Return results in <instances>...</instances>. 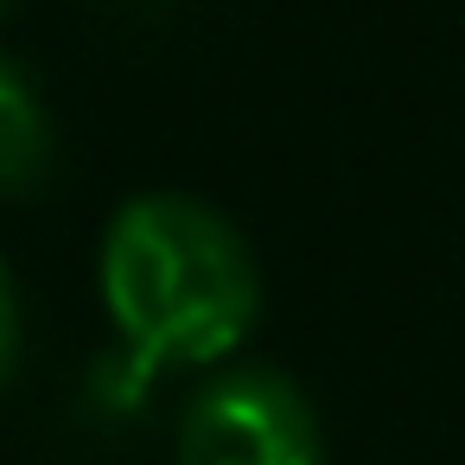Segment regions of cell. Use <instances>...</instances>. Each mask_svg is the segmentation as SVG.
I'll return each instance as SVG.
<instances>
[{
  "instance_id": "obj_3",
  "label": "cell",
  "mask_w": 465,
  "mask_h": 465,
  "mask_svg": "<svg viewBox=\"0 0 465 465\" xmlns=\"http://www.w3.org/2000/svg\"><path fill=\"white\" fill-rule=\"evenodd\" d=\"M52 153H58V141H52V115H45L33 77L14 58H0V192L45 185Z\"/></svg>"
},
{
  "instance_id": "obj_2",
  "label": "cell",
  "mask_w": 465,
  "mask_h": 465,
  "mask_svg": "<svg viewBox=\"0 0 465 465\" xmlns=\"http://www.w3.org/2000/svg\"><path fill=\"white\" fill-rule=\"evenodd\" d=\"M185 465H319V420L274 370H230L179 420Z\"/></svg>"
},
{
  "instance_id": "obj_5",
  "label": "cell",
  "mask_w": 465,
  "mask_h": 465,
  "mask_svg": "<svg viewBox=\"0 0 465 465\" xmlns=\"http://www.w3.org/2000/svg\"><path fill=\"white\" fill-rule=\"evenodd\" d=\"M7 7H14V0H0V14H7Z\"/></svg>"
},
{
  "instance_id": "obj_1",
  "label": "cell",
  "mask_w": 465,
  "mask_h": 465,
  "mask_svg": "<svg viewBox=\"0 0 465 465\" xmlns=\"http://www.w3.org/2000/svg\"><path fill=\"white\" fill-rule=\"evenodd\" d=\"M103 300L147 363H211L262 312V274L230 217L153 192L122 204L103 242Z\"/></svg>"
},
{
  "instance_id": "obj_4",
  "label": "cell",
  "mask_w": 465,
  "mask_h": 465,
  "mask_svg": "<svg viewBox=\"0 0 465 465\" xmlns=\"http://www.w3.org/2000/svg\"><path fill=\"white\" fill-rule=\"evenodd\" d=\"M14 351H20V300H14L7 268H0V376L14 370Z\"/></svg>"
}]
</instances>
